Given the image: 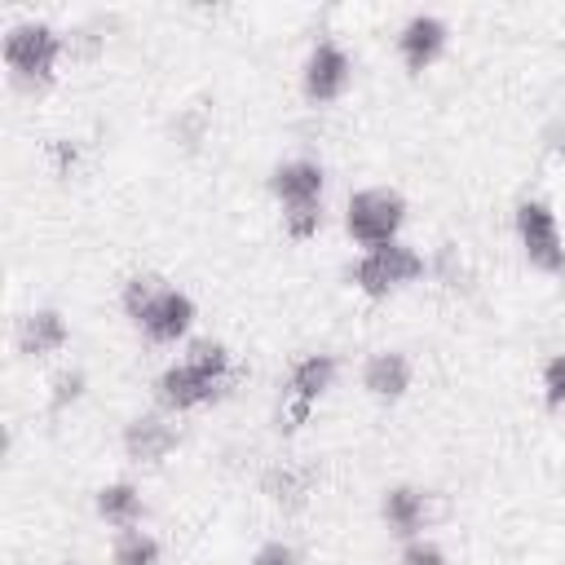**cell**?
Returning a JSON list of instances; mask_svg holds the SVG:
<instances>
[{"instance_id": "7402d4cb", "label": "cell", "mask_w": 565, "mask_h": 565, "mask_svg": "<svg viewBox=\"0 0 565 565\" xmlns=\"http://www.w3.org/2000/svg\"><path fill=\"white\" fill-rule=\"evenodd\" d=\"M397 565H450V561H446L441 543H433V539L419 534V539H406V543H402Z\"/></svg>"}, {"instance_id": "44dd1931", "label": "cell", "mask_w": 565, "mask_h": 565, "mask_svg": "<svg viewBox=\"0 0 565 565\" xmlns=\"http://www.w3.org/2000/svg\"><path fill=\"white\" fill-rule=\"evenodd\" d=\"M84 384H88V375H84L79 366L57 371V375H53V384H49V388H53V393H49V406H53V411H66L71 402H79V397H84Z\"/></svg>"}, {"instance_id": "cb8c5ba5", "label": "cell", "mask_w": 565, "mask_h": 565, "mask_svg": "<svg viewBox=\"0 0 565 565\" xmlns=\"http://www.w3.org/2000/svg\"><path fill=\"white\" fill-rule=\"evenodd\" d=\"M57 565H75V561H57Z\"/></svg>"}, {"instance_id": "2e32d148", "label": "cell", "mask_w": 565, "mask_h": 565, "mask_svg": "<svg viewBox=\"0 0 565 565\" xmlns=\"http://www.w3.org/2000/svg\"><path fill=\"white\" fill-rule=\"evenodd\" d=\"M163 561V547L150 530H119L115 543H110V565H159Z\"/></svg>"}, {"instance_id": "7a4b0ae2", "label": "cell", "mask_w": 565, "mask_h": 565, "mask_svg": "<svg viewBox=\"0 0 565 565\" xmlns=\"http://www.w3.org/2000/svg\"><path fill=\"white\" fill-rule=\"evenodd\" d=\"M424 269H428L424 252L397 238V243H384V247H366V252L349 265V282H353L362 296H371V300H388V296L406 291L411 282H419Z\"/></svg>"}, {"instance_id": "603a6c76", "label": "cell", "mask_w": 565, "mask_h": 565, "mask_svg": "<svg viewBox=\"0 0 565 565\" xmlns=\"http://www.w3.org/2000/svg\"><path fill=\"white\" fill-rule=\"evenodd\" d=\"M247 565H300V552H296L287 539H269V543H260V547L252 552Z\"/></svg>"}, {"instance_id": "8992f818", "label": "cell", "mask_w": 565, "mask_h": 565, "mask_svg": "<svg viewBox=\"0 0 565 565\" xmlns=\"http://www.w3.org/2000/svg\"><path fill=\"white\" fill-rule=\"evenodd\" d=\"M353 84V57L340 40H318L309 53H305V66H300V93L309 106H331L349 93Z\"/></svg>"}, {"instance_id": "277c9868", "label": "cell", "mask_w": 565, "mask_h": 565, "mask_svg": "<svg viewBox=\"0 0 565 565\" xmlns=\"http://www.w3.org/2000/svg\"><path fill=\"white\" fill-rule=\"evenodd\" d=\"M512 225H516V243H521V256L530 260V269H539L547 278H565V234H561L552 203L521 199Z\"/></svg>"}, {"instance_id": "52a82bcc", "label": "cell", "mask_w": 565, "mask_h": 565, "mask_svg": "<svg viewBox=\"0 0 565 565\" xmlns=\"http://www.w3.org/2000/svg\"><path fill=\"white\" fill-rule=\"evenodd\" d=\"M446 44H450V22L437 13H411L393 35V49H397L406 75H424L428 66H437Z\"/></svg>"}, {"instance_id": "5bb4252c", "label": "cell", "mask_w": 565, "mask_h": 565, "mask_svg": "<svg viewBox=\"0 0 565 565\" xmlns=\"http://www.w3.org/2000/svg\"><path fill=\"white\" fill-rule=\"evenodd\" d=\"M335 375H340L335 353H305V358L291 362V371H287V380H282V402L318 406V402L335 388Z\"/></svg>"}, {"instance_id": "e0dca14e", "label": "cell", "mask_w": 565, "mask_h": 565, "mask_svg": "<svg viewBox=\"0 0 565 565\" xmlns=\"http://www.w3.org/2000/svg\"><path fill=\"white\" fill-rule=\"evenodd\" d=\"M185 362L207 371V375H221V380H234V353L225 340H212V335H199L185 344Z\"/></svg>"}, {"instance_id": "6da1fadb", "label": "cell", "mask_w": 565, "mask_h": 565, "mask_svg": "<svg viewBox=\"0 0 565 565\" xmlns=\"http://www.w3.org/2000/svg\"><path fill=\"white\" fill-rule=\"evenodd\" d=\"M62 62V31L40 22V18H22L4 31V71L22 93H40L53 84Z\"/></svg>"}, {"instance_id": "9c48e42d", "label": "cell", "mask_w": 565, "mask_h": 565, "mask_svg": "<svg viewBox=\"0 0 565 565\" xmlns=\"http://www.w3.org/2000/svg\"><path fill=\"white\" fill-rule=\"evenodd\" d=\"M194 318H199V309H194L190 291H181V287L168 282V287L150 300V309L137 318V331H141L150 344H177V340L190 335Z\"/></svg>"}, {"instance_id": "ac0fdd59", "label": "cell", "mask_w": 565, "mask_h": 565, "mask_svg": "<svg viewBox=\"0 0 565 565\" xmlns=\"http://www.w3.org/2000/svg\"><path fill=\"white\" fill-rule=\"evenodd\" d=\"M163 287H168V278H163V274H154V269H141V274H132V278L124 282V291H119V309H124V313L137 322V318L150 309V300H154Z\"/></svg>"}, {"instance_id": "9a60e30c", "label": "cell", "mask_w": 565, "mask_h": 565, "mask_svg": "<svg viewBox=\"0 0 565 565\" xmlns=\"http://www.w3.org/2000/svg\"><path fill=\"white\" fill-rule=\"evenodd\" d=\"M93 512H97V521H106L115 534H119V530H137L141 516H146L141 486H132V481H106V486L93 494Z\"/></svg>"}, {"instance_id": "ba28073f", "label": "cell", "mask_w": 565, "mask_h": 565, "mask_svg": "<svg viewBox=\"0 0 565 565\" xmlns=\"http://www.w3.org/2000/svg\"><path fill=\"white\" fill-rule=\"evenodd\" d=\"M265 185H269V194L278 199L282 212H291V207H318L322 194H327V168H322L318 159L296 154V159H282V163L269 172Z\"/></svg>"}, {"instance_id": "7c38bea8", "label": "cell", "mask_w": 565, "mask_h": 565, "mask_svg": "<svg viewBox=\"0 0 565 565\" xmlns=\"http://www.w3.org/2000/svg\"><path fill=\"white\" fill-rule=\"evenodd\" d=\"M380 521L393 539H419L428 525V490L415 481H397L380 494Z\"/></svg>"}, {"instance_id": "8fae6325", "label": "cell", "mask_w": 565, "mask_h": 565, "mask_svg": "<svg viewBox=\"0 0 565 565\" xmlns=\"http://www.w3.org/2000/svg\"><path fill=\"white\" fill-rule=\"evenodd\" d=\"M71 344V322L62 309L53 305H40V309H26L13 327V349L22 358H53Z\"/></svg>"}, {"instance_id": "3957f363", "label": "cell", "mask_w": 565, "mask_h": 565, "mask_svg": "<svg viewBox=\"0 0 565 565\" xmlns=\"http://www.w3.org/2000/svg\"><path fill=\"white\" fill-rule=\"evenodd\" d=\"M406 225V199L393 185H366L353 190L344 203V234L366 252V247H384L397 243Z\"/></svg>"}, {"instance_id": "ffe728a7", "label": "cell", "mask_w": 565, "mask_h": 565, "mask_svg": "<svg viewBox=\"0 0 565 565\" xmlns=\"http://www.w3.org/2000/svg\"><path fill=\"white\" fill-rule=\"evenodd\" d=\"M322 203L318 207H291V212H282V234L291 238V243H309L318 230H322Z\"/></svg>"}, {"instance_id": "30bf717a", "label": "cell", "mask_w": 565, "mask_h": 565, "mask_svg": "<svg viewBox=\"0 0 565 565\" xmlns=\"http://www.w3.org/2000/svg\"><path fill=\"white\" fill-rule=\"evenodd\" d=\"M124 455L132 459V463H146V468H159L172 450H177V441H181V433H177V424L168 419V411H146V415H132L128 424H124Z\"/></svg>"}, {"instance_id": "d6986e66", "label": "cell", "mask_w": 565, "mask_h": 565, "mask_svg": "<svg viewBox=\"0 0 565 565\" xmlns=\"http://www.w3.org/2000/svg\"><path fill=\"white\" fill-rule=\"evenodd\" d=\"M539 388H543V406H547V411H565V353H552V358L543 362Z\"/></svg>"}, {"instance_id": "4fadbf2b", "label": "cell", "mask_w": 565, "mask_h": 565, "mask_svg": "<svg viewBox=\"0 0 565 565\" xmlns=\"http://www.w3.org/2000/svg\"><path fill=\"white\" fill-rule=\"evenodd\" d=\"M411 380H415V366H411V358L402 349H375L362 362V388L375 402H384V406L388 402H402L406 388H411Z\"/></svg>"}, {"instance_id": "5b68a950", "label": "cell", "mask_w": 565, "mask_h": 565, "mask_svg": "<svg viewBox=\"0 0 565 565\" xmlns=\"http://www.w3.org/2000/svg\"><path fill=\"white\" fill-rule=\"evenodd\" d=\"M230 384H234V380L207 375V371H199V366H190V362L181 358V362H172V366H163V371L154 375V402H159V411H168V415H185V411H199V406L221 402Z\"/></svg>"}]
</instances>
